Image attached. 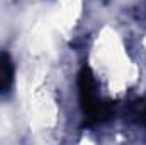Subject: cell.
<instances>
[{
  "instance_id": "6da1fadb",
  "label": "cell",
  "mask_w": 146,
  "mask_h": 145,
  "mask_svg": "<svg viewBox=\"0 0 146 145\" xmlns=\"http://www.w3.org/2000/svg\"><path fill=\"white\" fill-rule=\"evenodd\" d=\"M78 96L83 116L88 121H100L107 116V106L99 99L94 77L88 68H83L78 75Z\"/></svg>"
},
{
  "instance_id": "7a4b0ae2",
  "label": "cell",
  "mask_w": 146,
  "mask_h": 145,
  "mask_svg": "<svg viewBox=\"0 0 146 145\" xmlns=\"http://www.w3.org/2000/svg\"><path fill=\"white\" fill-rule=\"evenodd\" d=\"M14 84V63L9 53L0 51V94L10 91Z\"/></svg>"
},
{
  "instance_id": "3957f363",
  "label": "cell",
  "mask_w": 146,
  "mask_h": 145,
  "mask_svg": "<svg viewBox=\"0 0 146 145\" xmlns=\"http://www.w3.org/2000/svg\"><path fill=\"white\" fill-rule=\"evenodd\" d=\"M141 119H143V123L146 125V106L143 108V113H141Z\"/></svg>"
}]
</instances>
